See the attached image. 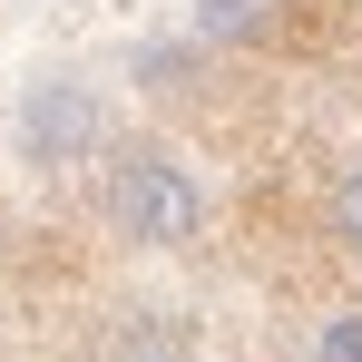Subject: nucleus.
I'll list each match as a JSON object with an SVG mask.
<instances>
[{"instance_id": "1", "label": "nucleus", "mask_w": 362, "mask_h": 362, "mask_svg": "<svg viewBox=\"0 0 362 362\" xmlns=\"http://www.w3.org/2000/svg\"><path fill=\"white\" fill-rule=\"evenodd\" d=\"M98 206H108V226H118L127 245H147V255H177V245H196V226H206V177L186 167L177 147L137 137V147H118V157H108V186H98Z\"/></svg>"}, {"instance_id": "3", "label": "nucleus", "mask_w": 362, "mask_h": 362, "mask_svg": "<svg viewBox=\"0 0 362 362\" xmlns=\"http://www.w3.org/2000/svg\"><path fill=\"white\" fill-rule=\"evenodd\" d=\"M186 10H196L206 40H264V30L284 20V0H186Z\"/></svg>"}, {"instance_id": "2", "label": "nucleus", "mask_w": 362, "mask_h": 362, "mask_svg": "<svg viewBox=\"0 0 362 362\" xmlns=\"http://www.w3.org/2000/svg\"><path fill=\"white\" fill-rule=\"evenodd\" d=\"M20 147H30L40 167H78V157H98V108H88L78 88H40V98L20 108Z\"/></svg>"}, {"instance_id": "4", "label": "nucleus", "mask_w": 362, "mask_h": 362, "mask_svg": "<svg viewBox=\"0 0 362 362\" xmlns=\"http://www.w3.org/2000/svg\"><path fill=\"white\" fill-rule=\"evenodd\" d=\"M333 235H343V245L362 255V157L343 167V177H333Z\"/></svg>"}, {"instance_id": "5", "label": "nucleus", "mask_w": 362, "mask_h": 362, "mask_svg": "<svg viewBox=\"0 0 362 362\" xmlns=\"http://www.w3.org/2000/svg\"><path fill=\"white\" fill-rule=\"evenodd\" d=\"M323 362H362V313H343V323L323 333Z\"/></svg>"}]
</instances>
